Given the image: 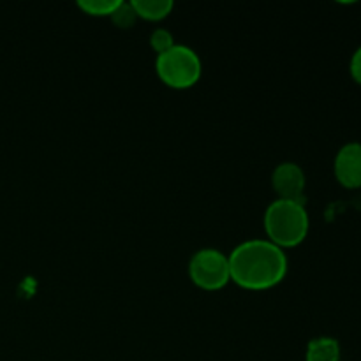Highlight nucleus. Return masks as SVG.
<instances>
[{
	"mask_svg": "<svg viewBox=\"0 0 361 361\" xmlns=\"http://www.w3.org/2000/svg\"><path fill=\"white\" fill-rule=\"evenodd\" d=\"M130 6L136 11L137 18L147 21H161L173 11L171 0H133Z\"/></svg>",
	"mask_w": 361,
	"mask_h": 361,
	"instance_id": "8",
	"label": "nucleus"
},
{
	"mask_svg": "<svg viewBox=\"0 0 361 361\" xmlns=\"http://www.w3.org/2000/svg\"><path fill=\"white\" fill-rule=\"evenodd\" d=\"M150 46L155 49L157 55H162V53L169 51L175 46V39H173L171 32H168L166 28H157L155 32H152Z\"/></svg>",
	"mask_w": 361,
	"mask_h": 361,
	"instance_id": "11",
	"label": "nucleus"
},
{
	"mask_svg": "<svg viewBox=\"0 0 361 361\" xmlns=\"http://www.w3.org/2000/svg\"><path fill=\"white\" fill-rule=\"evenodd\" d=\"M111 21L122 30H127V28L133 27L137 20V14L134 11V7L130 6V2H120V6L116 7L115 13L111 14Z\"/></svg>",
	"mask_w": 361,
	"mask_h": 361,
	"instance_id": "10",
	"label": "nucleus"
},
{
	"mask_svg": "<svg viewBox=\"0 0 361 361\" xmlns=\"http://www.w3.org/2000/svg\"><path fill=\"white\" fill-rule=\"evenodd\" d=\"M334 173L344 189H361V143H345L335 155Z\"/></svg>",
	"mask_w": 361,
	"mask_h": 361,
	"instance_id": "6",
	"label": "nucleus"
},
{
	"mask_svg": "<svg viewBox=\"0 0 361 361\" xmlns=\"http://www.w3.org/2000/svg\"><path fill=\"white\" fill-rule=\"evenodd\" d=\"M157 76L164 85L175 90L194 87L201 78V60L189 46L175 44L169 51L157 55Z\"/></svg>",
	"mask_w": 361,
	"mask_h": 361,
	"instance_id": "3",
	"label": "nucleus"
},
{
	"mask_svg": "<svg viewBox=\"0 0 361 361\" xmlns=\"http://www.w3.org/2000/svg\"><path fill=\"white\" fill-rule=\"evenodd\" d=\"M341 344L334 337L312 338L305 351V361H341Z\"/></svg>",
	"mask_w": 361,
	"mask_h": 361,
	"instance_id": "7",
	"label": "nucleus"
},
{
	"mask_svg": "<svg viewBox=\"0 0 361 361\" xmlns=\"http://www.w3.org/2000/svg\"><path fill=\"white\" fill-rule=\"evenodd\" d=\"M310 221L305 204L300 201L275 200L264 212V231L268 242L279 249L296 247L309 235Z\"/></svg>",
	"mask_w": 361,
	"mask_h": 361,
	"instance_id": "2",
	"label": "nucleus"
},
{
	"mask_svg": "<svg viewBox=\"0 0 361 361\" xmlns=\"http://www.w3.org/2000/svg\"><path fill=\"white\" fill-rule=\"evenodd\" d=\"M189 277L200 289L219 291L231 281L228 256L217 249H201L190 257Z\"/></svg>",
	"mask_w": 361,
	"mask_h": 361,
	"instance_id": "4",
	"label": "nucleus"
},
{
	"mask_svg": "<svg viewBox=\"0 0 361 361\" xmlns=\"http://www.w3.org/2000/svg\"><path fill=\"white\" fill-rule=\"evenodd\" d=\"M307 178L303 169L295 162H282L274 169L271 175V187L279 200L300 201L303 203V192H305Z\"/></svg>",
	"mask_w": 361,
	"mask_h": 361,
	"instance_id": "5",
	"label": "nucleus"
},
{
	"mask_svg": "<svg viewBox=\"0 0 361 361\" xmlns=\"http://www.w3.org/2000/svg\"><path fill=\"white\" fill-rule=\"evenodd\" d=\"M231 281L249 291L275 288L288 274V257L268 240L243 242L228 256Z\"/></svg>",
	"mask_w": 361,
	"mask_h": 361,
	"instance_id": "1",
	"label": "nucleus"
},
{
	"mask_svg": "<svg viewBox=\"0 0 361 361\" xmlns=\"http://www.w3.org/2000/svg\"><path fill=\"white\" fill-rule=\"evenodd\" d=\"M349 73H351L353 80L361 85V46L353 53L351 63H349Z\"/></svg>",
	"mask_w": 361,
	"mask_h": 361,
	"instance_id": "12",
	"label": "nucleus"
},
{
	"mask_svg": "<svg viewBox=\"0 0 361 361\" xmlns=\"http://www.w3.org/2000/svg\"><path fill=\"white\" fill-rule=\"evenodd\" d=\"M118 6L120 0H80L78 2V7L88 16H111Z\"/></svg>",
	"mask_w": 361,
	"mask_h": 361,
	"instance_id": "9",
	"label": "nucleus"
}]
</instances>
